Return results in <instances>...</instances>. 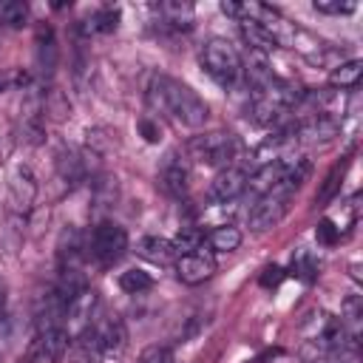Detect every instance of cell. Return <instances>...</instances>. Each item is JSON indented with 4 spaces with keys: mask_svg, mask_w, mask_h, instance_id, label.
Instances as JSON below:
<instances>
[{
    "mask_svg": "<svg viewBox=\"0 0 363 363\" xmlns=\"http://www.w3.org/2000/svg\"><path fill=\"white\" fill-rule=\"evenodd\" d=\"M147 99L153 108L170 113L179 125L184 128H201L210 116V108L207 102L184 82L173 79V77H153L150 82V91H147Z\"/></svg>",
    "mask_w": 363,
    "mask_h": 363,
    "instance_id": "obj_1",
    "label": "cell"
},
{
    "mask_svg": "<svg viewBox=\"0 0 363 363\" xmlns=\"http://www.w3.org/2000/svg\"><path fill=\"white\" fill-rule=\"evenodd\" d=\"M201 68L218 85H224V88L235 85L238 77L244 74V62H241L238 51L233 48V43H227L221 37H213V40L204 43V48H201Z\"/></svg>",
    "mask_w": 363,
    "mask_h": 363,
    "instance_id": "obj_2",
    "label": "cell"
},
{
    "mask_svg": "<svg viewBox=\"0 0 363 363\" xmlns=\"http://www.w3.org/2000/svg\"><path fill=\"white\" fill-rule=\"evenodd\" d=\"M187 153L207 167H230V159L238 153V142L227 130H210L199 133L187 142Z\"/></svg>",
    "mask_w": 363,
    "mask_h": 363,
    "instance_id": "obj_3",
    "label": "cell"
},
{
    "mask_svg": "<svg viewBox=\"0 0 363 363\" xmlns=\"http://www.w3.org/2000/svg\"><path fill=\"white\" fill-rule=\"evenodd\" d=\"M88 250H91V255H94L102 267L116 264V261L125 255V250H128V233H125V227H119L116 221H102V224H96L94 233H91Z\"/></svg>",
    "mask_w": 363,
    "mask_h": 363,
    "instance_id": "obj_4",
    "label": "cell"
},
{
    "mask_svg": "<svg viewBox=\"0 0 363 363\" xmlns=\"http://www.w3.org/2000/svg\"><path fill=\"white\" fill-rule=\"evenodd\" d=\"M71 346V335L62 326H43L28 346V363H60Z\"/></svg>",
    "mask_w": 363,
    "mask_h": 363,
    "instance_id": "obj_5",
    "label": "cell"
},
{
    "mask_svg": "<svg viewBox=\"0 0 363 363\" xmlns=\"http://www.w3.org/2000/svg\"><path fill=\"white\" fill-rule=\"evenodd\" d=\"M286 210H289V193H284V190L275 187V190L258 196V201L252 204V210L247 216V224H250V230L264 233V230L275 227L286 216Z\"/></svg>",
    "mask_w": 363,
    "mask_h": 363,
    "instance_id": "obj_6",
    "label": "cell"
},
{
    "mask_svg": "<svg viewBox=\"0 0 363 363\" xmlns=\"http://www.w3.org/2000/svg\"><path fill=\"white\" fill-rule=\"evenodd\" d=\"M159 184L173 199H182L190 190V162L184 153H179V150L164 153V159L159 164Z\"/></svg>",
    "mask_w": 363,
    "mask_h": 363,
    "instance_id": "obj_7",
    "label": "cell"
},
{
    "mask_svg": "<svg viewBox=\"0 0 363 363\" xmlns=\"http://www.w3.org/2000/svg\"><path fill=\"white\" fill-rule=\"evenodd\" d=\"M289 130H292V139L295 142H329L332 136H337L340 122L332 113H326V111H315L306 119L292 122Z\"/></svg>",
    "mask_w": 363,
    "mask_h": 363,
    "instance_id": "obj_8",
    "label": "cell"
},
{
    "mask_svg": "<svg viewBox=\"0 0 363 363\" xmlns=\"http://www.w3.org/2000/svg\"><path fill=\"white\" fill-rule=\"evenodd\" d=\"M244 190H247V170H241V167H221L213 176L210 187H207V199L216 201V204H227V201L238 199Z\"/></svg>",
    "mask_w": 363,
    "mask_h": 363,
    "instance_id": "obj_9",
    "label": "cell"
},
{
    "mask_svg": "<svg viewBox=\"0 0 363 363\" xmlns=\"http://www.w3.org/2000/svg\"><path fill=\"white\" fill-rule=\"evenodd\" d=\"M37 199V179L26 164H17L9 176V204L14 213H28Z\"/></svg>",
    "mask_w": 363,
    "mask_h": 363,
    "instance_id": "obj_10",
    "label": "cell"
},
{
    "mask_svg": "<svg viewBox=\"0 0 363 363\" xmlns=\"http://www.w3.org/2000/svg\"><path fill=\"white\" fill-rule=\"evenodd\" d=\"M213 272H216V261L204 250H193L176 258V275L182 284H190V286L204 284L207 278H213Z\"/></svg>",
    "mask_w": 363,
    "mask_h": 363,
    "instance_id": "obj_11",
    "label": "cell"
},
{
    "mask_svg": "<svg viewBox=\"0 0 363 363\" xmlns=\"http://www.w3.org/2000/svg\"><path fill=\"white\" fill-rule=\"evenodd\" d=\"M91 329H94V335H96V340H99V346H102V354H105V357H108V354H119V352L125 349V343H128L125 323H122L116 315L102 318V320H99V323H94Z\"/></svg>",
    "mask_w": 363,
    "mask_h": 363,
    "instance_id": "obj_12",
    "label": "cell"
},
{
    "mask_svg": "<svg viewBox=\"0 0 363 363\" xmlns=\"http://www.w3.org/2000/svg\"><path fill=\"white\" fill-rule=\"evenodd\" d=\"M57 258H60V269H79V261L85 258V244H82V233L77 227H68L60 235Z\"/></svg>",
    "mask_w": 363,
    "mask_h": 363,
    "instance_id": "obj_13",
    "label": "cell"
},
{
    "mask_svg": "<svg viewBox=\"0 0 363 363\" xmlns=\"http://www.w3.org/2000/svg\"><path fill=\"white\" fill-rule=\"evenodd\" d=\"M57 57H60V51H57L54 31H51L48 26H40V31H37V68H40V74H43L45 79L54 74Z\"/></svg>",
    "mask_w": 363,
    "mask_h": 363,
    "instance_id": "obj_14",
    "label": "cell"
},
{
    "mask_svg": "<svg viewBox=\"0 0 363 363\" xmlns=\"http://www.w3.org/2000/svg\"><path fill=\"white\" fill-rule=\"evenodd\" d=\"M136 252H139L145 261H150V264H170L173 258H179L173 241H170V238H159V235H145V238L139 241Z\"/></svg>",
    "mask_w": 363,
    "mask_h": 363,
    "instance_id": "obj_15",
    "label": "cell"
},
{
    "mask_svg": "<svg viewBox=\"0 0 363 363\" xmlns=\"http://www.w3.org/2000/svg\"><path fill=\"white\" fill-rule=\"evenodd\" d=\"M156 11H159V17L164 20V26H170V28H176V31H182V28L187 31V28L193 26V17H196L193 6H190V3H182V0L159 3Z\"/></svg>",
    "mask_w": 363,
    "mask_h": 363,
    "instance_id": "obj_16",
    "label": "cell"
},
{
    "mask_svg": "<svg viewBox=\"0 0 363 363\" xmlns=\"http://www.w3.org/2000/svg\"><path fill=\"white\" fill-rule=\"evenodd\" d=\"M102 360H105L102 346H99L94 329L85 326L82 335H79V340H77V349H74V363H102Z\"/></svg>",
    "mask_w": 363,
    "mask_h": 363,
    "instance_id": "obj_17",
    "label": "cell"
},
{
    "mask_svg": "<svg viewBox=\"0 0 363 363\" xmlns=\"http://www.w3.org/2000/svg\"><path fill=\"white\" fill-rule=\"evenodd\" d=\"M94 306H96V292H94V289L79 292V295L65 306L68 323H79V326L85 329V323H88V318H91V312H94Z\"/></svg>",
    "mask_w": 363,
    "mask_h": 363,
    "instance_id": "obj_18",
    "label": "cell"
},
{
    "mask_svg": "<svg viewBox=\"0 0 363 363\" xmlns=\"http://www.w3.org/2000/svg\"><path fill=\"white\" fill-rule=\"evenodd\" d=\"M241 37H244V43L250 45V51H258V54H269V51L278 48L275 40H272L261 26H255V23H250V20H241Z\"/></svg>",
    "mask_w": 363,
    "mask_h": 363,
    "instance_id": "obj_19",
    "label": "cell"
},
{
    "mask_svg": "<svg viewBox=\"0 0 363 363\" xmlns=\"http://www.w3.org/2000/svg\"><path fill=\"white\" fill-rule=\"evenodd\" d=\"M360 74H363V62L360 60H346L337 68H332L329 85H335V88H354L360 82Z\"/></svg>",
    "mask_w": 363,
    "mask_h": 363,
    "instance_id": "obj_20",
    "label": "cell"
},
{
    "mask_svg": "<svg viewBox=\"0 0 363 363\" xmlns=\"http://www.w3.org/2000/svg\"><path fill=\"white\" fill-rule=\"evenodd\" d=\"M57 170H60V176H62L68 184H79V182L85 179V164H82V159H79L77 153H71V150H62V153L57 156Z\"/></svg>",
    "mask_w": 363,
    "mask_h": 363,
    "instance_id": "obj_21",
    "label": "cell"
},
{
    "mask_svg": "<svg viewBox=\"0 0 363 363\" xmlns=\"http://www.w3.org/2000/svg\"><path fill=\"white\" fill-rule=\"evenodd\" d=\"M210 247L216 250V252H233V250H238V244H241V233L235 230V227H230V224H221V227H216L213 233H210Z\"/></svg>",
    "mask_w": 363,
    "mask_h": 363,
    "instance_id": "obj_22",
    "label": "cell"
},
{
    "mask_svg": "<svg viewBox=\"0 0 363 363\" xmlns=\"http://www.w3.org/2000/svg\"><path fill=\"white\" fill-rule=\"evenodd\" d=\"M340 323L346 326V332L357 340L360 337V323H363V303H360V298L357 295H352V298H346L343 301V315H340Z\"/></svg>",
    "mask_w": 363,
    "mask_h": 363,
    "instance_id": "obj_23",
    "label": "cell"
},
{
    "mask_svg": "<svg viewBox=\"0 0 363 363\" xmlns=\"http://www.w3.org/2000/svg\"><path fill=\"white\" fill-rule=\"evenodd\" d=\"M0 23L9 28H23L28 23V6L20 0H0Z\"/></svg>",
    "mask_w": 363,
    "mask_h": 363,
    "instance_id": "obj_24",
    "label": "cell"
},
{
    "mask_svg": "<svg viewBox=\"0 0 363 363\" xmlns=\"http://www.w3.org/2000/svg\"><path fill=\"white\" fill-rule=\"evenodd\" d=\"M119 26V9H99L96 14H91V20H85V31L88 34H108Z\"/></svg>",
    "mask_w": 363,
    "mask_h": 363,
    "instance_id": "obj_25",
    "label": "cell"
},
{
    "mask_svg": "<svg viewBox=\"0 0 363 363\" xmlns=\"http://www.w3.org/2000/svg\"><path fill=\"white\" fill-rule=\"evenodd\" d=\"M40 108H43V113H48L51 119H65L68 116V111H71V105H68V99L62 96V91H57V88H51V91H45L43 94V99H40Z\"/></svg>",
    "mask_w": 363,
    "mask_h": 363,
    "instance_id": "obj_26",
    "label": "cell"
},
{
    "mask_svg": "<svg viewBox=\"0 0 363 363\" xmlns=\"http://www.w3.org/2000/svg\"><path fill=\"white\" fill-rule=\"evenodd\" d=\"M119 286L130 295H139V292H147L153 286V278L145 269H128V272L119 275Z\"/></svg>",
    "mask_w": 363,
    "mask_h": 363,
    "instance_id": "obj_27",
    "label": "cell"
},
{
    "mask_svg": "<svg viewBox=\"0 0 363 363\" xmlns=\"http://www.w3.org/2000/svg\"><path fill=\"white\" fill-rule=\"evenodd\" d=\"M340 179H343V164L332 167V173L323 179V187H320V193L315 196V204H326V201H332V199L337 196V190H340Z\"/></svg>",
    "mask_w": 363,
    "mask_h": 363,
    "instance_id": "obj_28",
    "label": "cell"
},
{
    "mask_svg": "<svg viewBox=\"0 0 363 363\" xmlns=\"http://www.w3.org/2000/svg\"><path fill=\"white\" fill-rule=\"evenodd\" d=\"M201 241H204V235L199 233V230H193V227H184L176 238H173V247H176V252L179 255H184V252H193V250H201Z\"/></svg>",
    "mask_w": 363,
    "mask_h": 363,
    "instance_id": "obj_29",
    "label": "cell"
},
{
    "mask_svg": "<svg viewBox=\"0 0 363 363\" xmlns=\"http://www.w3.org/2000/svg\"><path fill=\"white\" fill-rule=\"evenodd\" d=\"M23 85H28V74L23 68H6V71H0V91L23 88Z\"/></svg>",
    "mask_w": 363,
    "mask_h": 363,
    "instance_id": "obj_30",
    "label": "cell"
},
{
    "mask_svg": "<svg viewBox=\"0 0 363 363\" xmlns=\"http://www.w3.org/2000/svg\"><path fill=\"white\" fill-rule=\"evenodd\" d=\"M315 238H318L320 244L332 247V244H337V241H340V227H335L329 218H323V221L315 227Z\"/></svg>",
    "mask_w": 363,
    "mask_h": 363,
    "instance_id": "obj_31",
    "label": "cell"
},
{
    "mask_svg": "<svg viewBox=\"0 0 363 363\" xmlns=\"http://www.w3.org/2000/svg\"><path fill=\"white\" fill-rule=\"evenodd\" d=\"M357 6L354 3H340V0H315V11L320 14H352Z\"/></svg>",
    "mask_w": 363,
    "mask_h": 363,
    "instance_id": "obj_32",
    "label": "cell"
},
{
    "mask_svg": "<svg viewBox=\"0 0 363 363\" xmlns=\"http://www.w3.org/2000/svg\"><path fill=\"white\" fill-rule=\"evenodd\" d=\"M139 363H173V354H170V349H164V346H147V349L139 354Z\"/></svg>",
    "mask_w": 363,
    "mask_h": 363,
    "instance_id": "obj_33",
    "label": "cell"
},
{
    "mask_svg": "<svg viewBox=\"0 0 363 363\" xmlns=\"http://www.w3.org/2000/svg\"><path fill=\"white\" fill-rule=\"evenodd\" d=\"M286 278V272H284V267H278V264H272V267H267L264 272H261V286H267V289H275L281 281Z\"/></svg>",
    "mask_w": 363,
    "mask_h": 363,
    "instance_id": "obj_34",
    "label": "cell"
},
{
    "mask_svg": "<svg viewBox=\"0 0 363 363\" xmlns=\"http://www.w3.org/2000/svg\"><path fill=\"white\" fill-rule=\"evenodd\" d=\"M139 130H142V136H145L147 142H159V139H162V128H159L153 119H142V122H139Z\"/></svg>",
    "mask_w": 363,
    "mask_h": 363,
    "instance_id": "obj_35",
    "label": "cell"
},
{
    "mask_svg": "<svg viewBox=\"0 0 363 363\" xmlns=\"http://www.w3.org/2000/svg\"><path fill=\"white\" fill-rule=\"evenodd\" d=\"M303 281H312L315 278V264H312V258L309 255H301V261H298V267H292Z\"/></svg>",
    "mask_w": 363,
    "mask_h": 363,
    "instance_id": "obj_36",
    "label": "cell"
},
{
    "mask_svg": "<svg viewBox=\"0 0 363 363\" xmlns=\"http://www.w3.org/2000/svg\"><path fill=\"white\" fill-rule=\"evenodd\" d=\"M3 306H6V284L0 281V312H3Z\"/></svg>",
    "mask_w": 363,
    "mask_h": 363,
    "instance_id": "obj_37",
    "label": "cell"
}]
</instances>
